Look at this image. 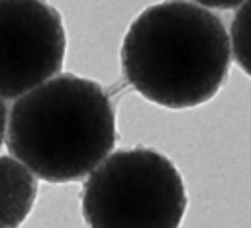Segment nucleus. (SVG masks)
<instances>
[{
    "mask_svg": "<svg viewBox=\"0 0 251 228\" xmlns=\"http://www.w3.org/2000/svg\"><path fill=\"white\" fill-rule=\"evenodd\" d=\"M231 57L237 67L251 77V0H245L233 14L229 26Z\"/></svg>",
    "mask_w": 251,
    "mask_h": 228,
    "instance_id": "nucleus-6",
    "label": "nucleus"
},
{
    "mask_svg": "<svg viewBox=\"0 0 251 228\" xmlns=\"http://www.w3.org/2000/svg\"><path fill=\"white\" fill-rule=\"evenodd\" d=\"M122 73L149 102L194 108L212 100L231 65L224 22L192 0H163L145 8L122 41Z\"/></svg>",
    "mask_w": 251,
    "mask_h": 228,
    "instance_id": "nucleus-1",
    "label": "nucleus"
},
{
    "mask_svg": "<svg viewBox=\"0 0 251 228\" xmlns=\"http://www.w3.org/2000/svg\"><path fill=\"white\" fill-rule=\"evenodd\" d=\"M192 2L206 8H214V10H233V8H239L245 0H192Z\"/></svg>",
    "mask_w": 251,
    "mask_h": 228,
    "instance_id": "nucleus-7",
    "label": "nucleus"
},
{
    "mask_svg": "<svg viewBox=\"0 0 251 228\" xmlns=\"http://www.w3.org/2000/svg\"><path fill=\"white\" fill-rule=\"evenodd\" d=\"M37 197V177L14 155H0V228H20Z\"/></svg>",
    "mask_w": 251,
    "mask_h": 228,
    "instance_id": "nucleus-5",
    "label": "nucleus"
},
{
    "mask_svg": "<svg viewBox=\"0 0 251 228\" xmlns=\"http://www.w3.org/2000/svg\"><path fill=\"white\" fill-rule=\"evenodd\" d=\"M6 132H8V106L0 96V147L6 140Z\"/></svg>",
    "mask_w": 251,
    "mask_h": 228,
    "instance_id": "nucleus-8",
    "label": "nucleus"
},
{
    "mask_svg": "<svg viewBox=\"0 0 251 228\" xmlns=\"http://www.w3.org/2000/svg\"><path fill=\"white\" fill-rule=\"evenodd\" d=\"M67 33L45 0H0V96L20 98L61 75Z\"/></svg>",
    "mask_w": 251,
    "mask_h": 228,
    "instance_id": "nucleus-4",
    "label": "nucleus"
},
{
    "mask_svg": "<svg viewBox=\"0 0 251 228\" xmlns=\"http://www.w3.org/2000/svg\"><path fill=\"white\" fill-rule=\"evenodd\" d=\"M116 110L94 81L61 73L16 98L8 151L37 179L73 183L90 175L116 145Z\"/></svg>",
    "mask_w": 251,
    "mask_h": 228,
    "instance_id": "nucleus-2",
    "label": "nucleus"
},
{
    "mask_svg": "<svg viewBox=\"0 0 251 228\" xmlns=\"http://www.w3.org/2000/svg\"><path fill=\"white\" fill-rule=\"evenodd\" d=\"M186 204L176 165L143 145L110 153L80 193L88 228H180Z\"/></svg>",
    "mask_w": 251,
    "mask_h": 228,
    "instance_id": "nucleus-3",
    "label": "nucleus"
}]
</instances>
